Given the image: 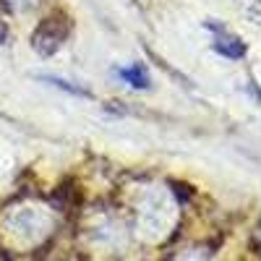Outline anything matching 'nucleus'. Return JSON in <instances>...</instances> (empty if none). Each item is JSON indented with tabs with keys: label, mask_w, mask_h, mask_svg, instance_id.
<instances>
[{
	"label": "nucleus",
	"mask_w": 261,
	"mask_h": 261,
	"mask_svg": "<svg viewBox=\"0 0 261 261\" xmlns=\"http://www.w3.org/2000/svg\"><path fill=\"white\" fill-rule=\"evenodd\" d=\"M118 76L125 81V84H130L134 89H146L149 86V73H146V68L144 65H128V68H120L118 71Z\"/></svg>",
	"instance_id": "obj_2"
},
{
	"label": "nucleus",
	"mask_w": 261,
	"mask_h": 261,
	"mask_svg": "<svg viewBox=\"0 0 261 261\" xmlns=\"http://www.w3.org/2000/svg\"><path fill=\"white\" fill-rule=\"evenodd\" d=\"M45 81H50V84H55V86H60V89H68V92H73V94H79V97H92L86 89H76V86H71L68 81H63V79H53V76H47Z\"/></svg>",
	"instance_id": "obj_3"
},
{
	"label": "nucleus",
	"mask_w": 261,
	"mask_h": 261,
	"mask_svg": "<svg viewBox=\"0 0 261 261\" xmlns=\"http://www.w3.org/2000/svg\"><path fill=\"white\" fill-rule=\"evenodd\" d=\"M206 29H212L217 34V39H214L217 53H222L225 58H243L246 55V45L235 34H227L225 29H220L217 24H206Z\"/></svg>",
	"instance_id": "obj_1"
},
{
	"label": "nucleus",
	"mask_w": 261,
	"mask_h": 261,
	"mask_svg": "<svg viewBox=\"0 0 261 261\" xmlns=\"http://www.w3.org/2000/svg\"><path fill=\"white\" fill-rule=\"evenodd\" d=\"M6 34H8V32H6V27H3V24H0V42H3V39H6Z\"/></svg>",
	"instance_id": "obj_4"
}]
</instances>
